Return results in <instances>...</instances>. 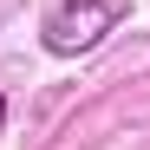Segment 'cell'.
Segmentation results:
<instances>
[{"mask_svg": "<svg viewBox=\"0 0 150 150\" xmlns=\"http://www.w3.org/2000/svg\"><path fill=\"white\" fill-rule=\"evenodd\" d=\"M124 13H131V0H59V7L46 13L39 39H46L52 59H79L91 46H105V33L124 26Z\"/></svg>", "mask_w": 150, "mask_h": 150, "instance_id": "6da1fadb", "label": "cell"}, {"mask_svg": "<svg viewBox=\"0 0 150 150\" xmlns=\"http://www.w3.org/2000/svg\"><path fill=\"white\" fill-rule=\"evenodd\" d=\"M0 131H7V91H0Z\"/></svg>", "mask_w": 150, "mask_h": 150, "instance_id": "7a4b0ae2", "label": "cell"}]
</instances>
